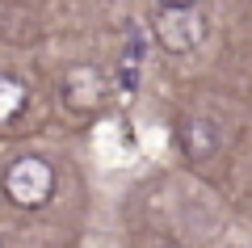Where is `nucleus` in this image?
<instances>
[{
  "instance_id": "obj_6",
  "label": "nucleus",
  "mask_w": 252,
  "mask_h": 248,
  "mask_svg": "<svg viewBox=\"0 0 252 248\" xmlns=\"http://www.w3.org/2000/svg\"><path fill=\"white\" fill-rule=\"evenodd\" d=\"M26 101H30V93H26V84H21V80L0 76V126H9L13 118H21Z\"/></svg>"
},
{
  "instance_id": "obj_1",
  "label": "nucleus",
  "mask_w": 252,
  "mask_h": 248,
  "mask_svg": "<svg viewBox=\"0 0 252 248\" xmlns=\"http://www.w3.org/2000/svg\"><path fill=\"white\" fill-rule=\"evenodd\" d=\"M4 194L21 211H42L55 198V169L42 156H17L4 173Z\"/></svg>"
},
{
  "instance_id": "obj_5",
  "label": "nucleus",
  "mask_w": 252,
  "mask_h": 248,
  "mask_svg": "<svg viewBox=\"0 0 252 248\" xmlns=\"http://www.w3.org/2000/svg\"><path fill=\"white\" fill-rule=\"evenodd\" d=\"M143 55H147V38L143 30H130V38H126V51H122V71H118V89L122 93H135L139 84V71H143Z\"/></svg>"
},
{
  "instance_id": "obj_2",
  "label": "nucleus",
  "mask_w": 252,
  "mask_h": 248,
  "mask_svg": "<svg viewBox=\"0 0 252 248\" xmlns=\"http://www.w3.org/2000/svg\"><path fill=\"white\" fill-rule=\"evenodd\" d=\"M59 97L63 106L72 109V114H97L109 97V84L93 63H76V68L63 71V84H59Z\"/></svg>"
},
{
  "instance_id": "obj_7",
  "label": "nucleus",
  "mask_w": 252,
  "mask_h": 248,
  "mask_svg": "<svg viewBox=\"0 0 252 248\" xmlns=\"http://www.w3.org/2000/svg\"><path fill=\"white\" fill-rule=\"evenodd\" d=\"M156 4H160V9H193L198 0H156Z\"/></svg>"
},
{
  "instance_id": "obj_8",
  "label": "nucleus",
  "mask_w": 252,
  "mask_h": 248,
  "mask_svg": "<svg viewBox=\"0 0 252 248\" xmlns=\"http://www.w3.org/2000/svg\"><path fill=\"white\" fill-rule=\"evenodd\" d=\"M152 248H177V244H172V240H160V244H152Z\"/></svg>"
},
{
  "instance_id": "obj_4",
  "label": "nucleus",
  "mask_w": 252,
  "mask_h": 248,
  "mask_svg": "<svg viewBox=\"0 0 252 248\" xmlns=\"http://www.w3.org/2000/svg\"><path fill=\"white\" fill-rule=\"evenodd\" d=\"M219 147H223V131H219L215 118H185L181 122V151L193 164L198 160H215Z\"/></svg>"
},
{
  "instance_id": "obj_3",
  "label": "nucleus",
  "mask_w": 252,
  "mask_h": 248,
  "mask_svg": "<svg viewBox=\"0 0 252 248\" xmlns=\"http://www.w3.org/2000/svg\"><path fill=\"white\" fill-rule=\"evenodd\" d=\"M202 38H206V17L198 9H160L156 21V42L172 55H189L198 51Z\"/></svg>"
}]
</instances>
